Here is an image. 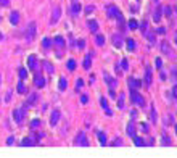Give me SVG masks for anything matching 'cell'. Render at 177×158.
<instances>
[{
  "label": "cell",
  "mask_w": 177,
  "mask_h": 158,
  "mask_svg": "<svg viewBox=\"0 0 177 158\" xmlns=\"http://www.w3.org/2000/svg\"><path fill=\"white\" fill-rule=\"evenodd\" d=\"M42 66H44L45 68V71H47V73H50V74H53V66H52V65L49 63V61H42Z\"/></svg>",
  "instance_id": "obj_22"
},
{
  "label": "cell",
  "mask_w": 177,
  "mask_h": 158,
  "mask_svg": "<svg viewBox=\"0 0 177 158\" xmlns=\"http://www.w3.org/2000/svg\"><path fill=\"white\" fill-rule=\"evenodd\" d=\"M28 107L29 105L28 103H24L23 105V108H20V110H13V119H15L16 123H23V119H24V115H26V110H28Z\"/></svg>",
  "instance_id": "obj_2"
},
{
  "label": "cell",
  "mask_w": 177,
  "mask_h": 158,
  "mask_svg": "<svg viewBox=\"0 0 177 158\" xmlns=\"http://www.w3.org/2000/svg\"><path fill=\"white\" fill-rule=\"evenodd\" d=\"M10 100H11V90H8V94H7V97H5V102L8 103Z\"/></svg>",
  "instance_id": "obj_45"
},
{
  "label": "cell",
  "mask_w": 177,
  "mask_h": 158,
  "mask_svg": "<svg viewBox=\"0 0 177 158\" xmlns=\"http://www.w3.org/2000/svg\"><path fill=\"white\" fill-rule=\"evenodd\" d=\"M53 44L56 45V47H60V49H64V45H66V40L61 37V36H56L53 39Z\"/></svg>",
  "instance_id": "obj_15"
},
{
  "label": "cell",
  "mask_w": 177,
  "mask_h": 158,
  "mask_svg": "<svg viewBox=\"0 0 177 158\" xmlns=\"http://www.w3.org/2000/svg\"><path fill=\"white\" fill-rule=\"evenodd\" d=\"M77 47H79V49H84V47H85V40L81 39V40L77 42Z\"/></svg>",
  "instance_id": "obj_43"
},
{
  "label": "cell",
  "mask_w": 177,
  "mask_h": 158,
  "mask_svg": "<svg viewBox=\"0 0 177 158\" xmlns=\"http://www.w3.org/2000/svg\"><path fill=\"white\" fill-rule=\"evenodd\" d=\"M172 78H174V79L177 81V69H176V68L172 69Z\"/></svg>",
  "instance_id": "obj_49"
},
{
  "label": "cell",
  "mask_w": 177,
  "mask_h": 158,
  "mask_svg": "<svg viewBox=\"0 0 177 158\" xmlns=\"http://www.w3.org/2000/svg\"><path fill=\"white\" fill-rule=\"evenodd\" d=\"M16 90H18V92H20V94H26V86L23 84V79H21L20 82H18V86H16Z\"/></svg>",
  "instance_id": "obj_23"
},
{
  "label": "cell",
  "mask_w": 177,
  "mask_h": 158,
  "mask_svg": "<svg viewBox=\"0 0 177 158\" xmlns=\"http://www.w3.org/2000/svg\"><path fill=\"white\" fill-rule=\"evenodd\" d=\"M2 39H3V36H2V32H0V40H2Z\"/></svg>",
  "instance_id": "obj_51"
},
{
  "label": "cell",
  "mask_w": 177,
  "mask_h": 158,
  "mask_svg": "<svg viewBox=\"0 0 177 158\" xmlns=\"http://www.w3.org/2000/svg\"><path fill=\"white\" fill-rule=\"evenodd\" d=\"M127 134H129V136H132V137L135 136V128H134V124H132V123L127 126Z\"/></svg>",
  "instance_id": "obj_32"
},
{
  "label": "cell",
  "mask_w": 177,
  "mask_h": 158,
  "mask_svg": "<svg viewBox=\"0 0 177 158\" xmlns=\"http://www.w3.org/2000/svg\"><path fill=\"white\" fill-rule=\"evenodd\" d=\"M10 23L13 26L20 24V13H18V11H11V13H10Z\"/></svg>",
  "instance_id": "obj_13"
},
{
  "label": "cell",
  "mask_w": 177,
  "mask_h": 158,
  "mask_svg": "<svg viewBox=\"0 0 177 158\" xmlns=\"http://www.w3.org/2000/svg\"><path fill=\"white\" fill-rule=\"evenodd\" d=\"M13 142H15V137H8L7 144H8V145H13Z\"/></svg>",
  "instance_id": "obj_47"
},
{
  "label": "cell",
  "mask_w": 177,
  "mask_h": 158,
  "mask_svg": "<svg viewBox=\"0 0 177 158\" xmlns=\"http://www.w3.org/2000/svg\"><path fill=\"white\" fill-rule=\"evenodd\" d=\"M95 42H97V45H105V36H102V34H97L95 36Z\"/></svg>",
  "instance_id": "obj_26"
},
{
  "label": "cell",
  "mask_w": 177,
  "mask_h": 158,
  "mask_svg": "<svg viewBox=\"0 0 177 158\" xmlns=\"http://www.w3.org/2000/svg\"><path fill=\"white\" fill-rule=\"evenodd\" d=\"M126 45H127L129 52H135V49H137V42H135L134 39H127L126 40Z\"/></svg>",
  "instance_id": "obj_16"
},
{
  "label": "cell",
  "mask_w": 177,
  "mask_h": 158,
  "mask_svg": "<svg viewBox=\"0 0 177 158\" xmlns=\"http://www.w3.org/2000/svg\"><path fill=\"white\" fill-rule=\"evenodd\" d=\"M145 78H147V86L151 84V69L147 66V74H145Z\"/></svg>",
  "instance_id": "obj_31"
},
{
  "label": "cell",
  "mask_w": 177,
  "mask_h": 158,
  "mask_svg": "<svg viewBox=\"0 0 177 158\" xmlns=\"http://www.w3.org/2000/svg\"><path fill=\"white\" fill-rule=\"evenodd\" d=\"M97 136H98V139H100V144H102V145H105V144H106V136H105L102 131H98V132H97Z\"/></svg>",
  "instance_id": "obj_30"
},
{
  "label": "cell",
  "mask_w": 177,
  "mask_h": 158,
  "mask_svg": "<svg viewBox=\"0 0 177 158\" xmlns=\"http://www.w3.org/2000/svg\"><path fill=\"white\" fill-rule=\"evenodd\" d=\"M76 145H82V147H87V145H88V140H87V137H85V134H84V132H79L77 134Z\"/></svg>",
  "instance_id": "obj_7"
},
{
  "label": "cell",
  "mask_w": 177,
  "mask_h": 158,
  "mask_svg": "<svg viewBox=\"0 0 177 158\" xmlns=\"http://www.w3.org/2000/svg\"><path fill=\"white\" fill-rule=\"evenodd\" d=\"M18 74H20V79H26V78H28V69L21 66V68L18 69Z\"/></svg>",
  "instance_id": "obj_27"
},
{
  "label": "cell",
  "mask_w": 177,
  "mask_h": 158,
  "mask_svg": "<svg viewBox=\"0 0 177 158\" xmlns=\"http://www.w3.org/2000/svg\"><path fill=\"white\" fill-rule=\"evenodd\" d=\"M34 140H32V137H26L24 140H23V142H21V145H23V147H31V145H34Z\"/></svg>",
  "instance_id": "obj_25"
},
{
  "label": "cell",
  "mask_w": 177,
  "mask_h": 158,
  "mask_svg": "<svg viewBox=\"0 0 177 158\" xmlns=\"http://www.w3.org/2000/svg\"><path fill=\"white\" fill-rule=\"evenodd\" d=\"M176 42H177V32H176Z\"/></svg>",
  "instance_id": "obj_52"
},
{
  "label": "cell",
  "mask_w": 177,
  "mask_h": 158,
  "mask_svg": "<svg viewBox=\"0 0 177 158\" xmlns=\"http://www.w3.org/2000/svg\"><path fill=\"white\" fill-rule=\"evenodd\" d=\"M161 15H163V8H158V10L155 11V15H153L155 23H159V21H161Z\"/></svg>",
  "instance_id": "obj_21"
},
{
  "label": "cell",
  "mask_w": 177,
  "mask_h": 158,
  "mask_svg": "<svg viewBox=\"0 0 177 158\" xmlns=\"http://www.w3.org/2000/svg\"><path fill=\"white\" fill-rule=\"evenodd\" d=\"M130 102L138 105V107H145V99L138 94L137 90H130Z\"/></svg>",
  "instance_id": "obj_3"
},
{
  "label": "cell",
  "mask_w": 177,
  "mask_h": 158,
  "mask_svg": "<svg viewBox=\"0 0 177 158\" xmlns=\"http://www.w3.org/2000/svg\"><path fill=\"white\" fill-rule=\"evenodd\" d=\"M87 26H88V29L92 31V32H98V21L88 20V21H87Z\"/></svg>",
  "instance_id": "obj_14"
},
{
  "label": "cell",
  "mask_w": 177,
  "mask_h": 158,
  "mask_svg": "<svg viewBox=\"0 0 177 158\" xmlns=\"http://www.w3.org/2000/svg\"><path fill=\"white\" fill-rule=\"evenodd\" d=\"M0 5L2 7H10V0H0Z\"/></svg>",
  "instance_id": "obj_42"
},
{
  "label": "cell",
  "mask_w": 177,
  "mask_h": 158,
  "mask_svg": "<svg viewBox=\"0 0 177 158\" xmlns=\"http://www.w3.org/2000/svg\"><path fill=\"white\" fill-rule=\"evenodd\" d=\"M68 69H69V71H74V69H76V60H74V58L68 60Z\"/></svg>",
  "instance_id": "obj_29"
},
{
  "label": "cell",
  "mask_w": 177,
  "mask_h": 158,
  "mask_svg": "<svg viewBox=\"0 0 177 158\" xmlns=\"http://www.w3.org/2000/svg\"><path fill=\"white\" fill-rule=\"evenodd\" d=\"M155 66H156L158 69H161V66H163V60H161V58H156V60H155Z\"/></svg>",
  "instance_id": "obj_36"
},
{
  "label": "cell",
  "mask_w": 177,
  "mask_h": 158,
  "mask_svg": "<svg viewBox=\"0 0 177 158\" xmlns=\"http://www.w3.org/2000/svg\"><path fill=\"white\" fill-rule=\"evenodd\" d=\"M81 103H82V105L88 103V97H87V95H82V97H81Z\"/></svg>",
  "instance_id": "obj_41"
},
{
  "label": "cell",
  "mask_w": 177,
  "mask_h": 158,
  "mask_svg": "<svg viewBox=\"0 0 177 158\" xmlns=\"http://www.w3.org/2000/svg\"><path fill=\"white\" fill-rule=\"evenodd\" d=\"M129 89L130 90H138L140 89V86H142V82H140V81H138V79H134V78H130L129 79Z\"/></svg>",
  "instance_id": "obj_8"
},
{
  "label": "cell",
  "mask_w": 177,
  "mask_h": 158,
  "mask_svg": "<svg viewBox=\"0 0 177 158\" xmlns=\"http://www.w3.org/2000/svg\"><path fill=\"white\" fill-rule=\"evenodd\" d=\"M103 79H105V81H106V84H108L109 90H114V87L118 86V81H116V79H113V78H109V76H108V74H106V73L103 74Z\"/></svg>",
  "instance_id": "obj_6"
},
{
  "label": "cell",
  "mask_w": 177,
  "mask_h": 158,
  "mask_svg": "<svg viewBox=\"0 0 177 158\" xmlns=\"http://www.w3.org/2000/svg\"><path fill=\"white\" fill-rule=\"evenodd\" d=\"M81 10H82V5L79 3L77 0H74L73 5H71V13H73V15H79V13H81Z\"/></svg>",
  "instance_id": "obj_12"
},
{
  "label": "cell",
  "mask_w": 177,
  "mask_h": 158,
  "mask_svg": "<svg viewBox=\"0 0 177 158\" xmlns=\"http://www.w3.org/2000/svg\"><path fill=\"white\" fill-rule=\"evenodd\" d=\"M134 139H135L134 142H135V145H137V147H142V145H145V142H143V140H142L140 137H137V136H134Z\"/></svg>",
  "instance_id": "obj_33"
},
{
  "label": "cell",
  "mask_w": 177,
  "mask_h": 158,
  "mask_svg": "<svg viewBox=\"0 0 177 158\" xmlns=\"http://www.w3.org/2000/svg\"><path fill=\"white\" fill-rule=\"evenodd\" d=\"M129 28H130V29H137V28H138V23H137V21H135V20H130V21H129Z\"/></svg>",
  "instance_id": "obj_34"
},
{
  "label": "cell",
  "mask_w": 177,
  "mask_h": 158,
  "mask_svg": "<svg viewBox=\"0 0 177 158\" xmlns=\"http://www.w3.org/2000/svg\"><path fill=\"white\" fill-rule=\"evenodd\" d=\"M82 86H84V81L82 79H77V81H76V89H77V92H79V89H81Z\"/></svg>",
  "instance_id": "obj_39"
},
{
  "label": "cell",
  "mask_w": 177,
  "mask_h": 158,
  "mask_svg": "<svg viewBox=\"0 0 177 158\" xmlns=\"http://www.w3.org/2000/svg\"><path fill=\"white\" fill-rule=\"evenodd\" d=\"M118 107L124 108V94H119V100H118Z\"/></svg>",
  "instance_id": "obj_35"
},
{
  "label": "cell",
  "mask_w": 177,
  "mask_h": 158,
  "mask_svg": "<svg viewBox=\"0 0 177 158\" xmlns=\"http://www.w3.org/2000/svg\"><path fill=\"white\" fill-rule=\"evenodd\" d=\"M34 84H35V87H44L45 86V78L40 73H37L34 76Z\"/></svg>",
  "instance_id": "obj_9"
},
{
  "label": "cell",
  "mask_w": 177,
  "mask_h": 158,
  "mask_svg": "<svg viewBox=\"0 0 177 158\" xmlns=\"http://www.w3.org/2000/svg\"><path fill=\"white\" fill-rule=\"evenodd\" d=\"M92 11H95V7L94 5H88L87 8H85V13H92Z\"/></svg>",
  "instance_id": "obj_44"
},
{
  "label": "cell",
  "mask_w": 177,
  "mask_h": 158,
  "mask_svg": "<svg viewBox=\"0 0 177 158\" xmlns=\"http://www.w3.org/2000/svg\"><path fill=\"white\" fill-rule=\"evenodd\" d=\"M100 105H102L103 108H106V107H108V102H106V99H105V97H100Z\"/></svg>",
  "instance_id": "obj_38"
},
{
  "label": "cell",
  "mask_w": 177,
  "mask_h": 158,
  "mask_svg": "<svg viewBox=\"0 0 177 158\" xmlns=\"http://www.w3.org/2000/svg\"><path fill=\"white\" fill-rule=\"evenodd\" d=\"M113 44H114V47H118V49H121L123 47V39H121V36H114L113 37Z\"/></svg>",
  "instance_id": "obj_19"
},
{
  "label": "cell",
  "mask_w": 177,
  "mask_h": 158,
  "mask_svg": "<svg viewBox=\"0 0 177 158\" xmlns=\"http://www.w3.org/2000/svg\"><path fill=\"white\" fill-rule=\"evenodd\" d=\"M60 116H61V111L60 110H53L52 115H50V124L52 126H56V123L60 121Z\"/></svg>",
  "instance_id": "obj_5"
},
{
  "label": "cell",
  "mask_w": 177,
  "mask_h": 158,
  "mask_svg": "<svg viewBox=\"0 0 177 158\" xmlns=\"http://www.w3.org/2000/svg\"><path fill=\"white\" fill-rule=\"evenodd\" d=\"M0 23H2V16H0Z\"/></svg>",
  "instance_id": "obj_53"
},
{
  "label": "cell",
  "mask_w": 177,
  "mask_h": 158,
  "mask_svg": "<svg viewBox=\"0 0 177 158\" xmlns=\"http://www.w3.org/2000/svg\"><path fill=\"white\" fill-rule=\"evenodd\" d=\"M35 34H37V24L32 21V23H29L28 29H26V40L28 42H32L35 39Z\"/></svg>",
  "instance_id": "obj_1"
},
{
  "label": "cell",
  "mask_w": 177,
  "mask_h": 158,
  "mask_svg": "<svg viewBox=\"0 0 177 158\" xmlns=\"http://www.w3.org/2000/svg\"><path fill=\"white\" fill-rule=\"evenodd\" d=\"M140 129H142V132H148V131H150V128H148V124H147V123L140 124Z\"/></svg>",
  "instance_id": "obj_40"
},
{
  "label": "cell",
  "mask_w": 177,
  "mask_h": 158,
  "mask_svg": "<svg viewBox=\"0 0 177 158\" xmlns=\"http://www.w3.org/2000/svg\"><path fill=\"white\" fill-rule=\"evenodd\" d=\"M176 132H177V126H176Z\"/></svg>",
  "instance_id": "obj_54"
},
{
  "label": "cell",
  "mask_w": 177,
  "mask_h": 158,
  "mask_svg": "<svg viewBox=\"0 0 177 158\" xmlns=\"http://www.w3.org/2000/svg\"><path fill=\"white\" fill-rule=\"evenodd\" d=\"M52 45H53V39H50V37H44V39H42V47H44L45 50H49Z\"/></svg>",
  "instance_id": "obj_17"
},
{
  "label": "cell",
  "mask_w": 177,
  "mask_h": 158,
  "mask_svg": "<svg viewBox=\"0 0 177 158\" xmlns=\"http://www.w3.org/2000/svg\"><path fill=\"white\" fill-rule=\"evenodd\" d=\"M155 2H158V0H155Z\"/></svg>",
  "instance_id": "obj_55"
},
{
  "label": "cell",
  "mask_w": 177,
  "mask_h": 158,
  "mask_svg": "<svg viewBox=\"0 0 177 158\" xmlns=\"http://www.w3.org/2000/svg\"><path fill=\"white\" fill-rule=\"evenodd\" d=\"M60 16H61V8H60V7H55L53 13H52V18H50V24L52 26L56 24V23L60 21Z\"/></svg>",
  "instance_id": "obj_4"
},
{
  "label": "cell",
  "mask_w": 177,
  "mask_h": 158,
  "mask_svg": "<svg viewBox=\"0 0 177 158\" xmlns=\"http://www.w3.org/2000/svg\"><path fill=\"white\" fill-rule=\"evenodd\" d=\"M28 68L29 69L37 68V57H35V55H29V57H28Z\"/></svg>",
  "instance_id": "obj_11"
},
{
  "label": "cell",
  "mask_w": 177,
  "mask_h": 158,
  "mask_svg": "<svg viewBox=\"0 0 177 158\" xmlns=\"http://www.w3.org/2000/svg\"><path fill=\"white\" fill-rule=\"evenodd\" d=\"M90 58H92V55H90V53H87V55H85V58H84V68H85V69L90 68Z\"/></svg>",
  "instance_id": "obj_28"
},
{
  "label": "cell",
  "mask_w": 177,
  "mask_h": 158,
  "mask_svg": "<svg viewBox=\"0 0 177 158\" xmlns=\"http://www.w3.org/2000/svg\"><path fill=\"white\" fill-rule=\"evenodd\" d=\"M163 11H164V15H166V16H171V13H172L171 7H163Z\"/></svg>",
  "instance_id": "obj_37"
},
{
  "label": "cell",
  "mask_w": 177,
  "mask_h": 158,
  "mask_svg": "<svg viewBox=\"0 0 177 158\" xmlns=\"http://www.w3.org/2000/svg\"><path fill=\"white\" fill-rule=\"evenodd\" d=\"M121 66H123L124 69H127V66H129V65H127V60H123V63H121Z\"/></svg>",
  "instance_id": "obj_46"
},
{
  "label": "cell",
  "mask_w": 177,
  "mask_h": 158,
  "mask_svg": "<svg viewBox=\"0 0 177 158\" xmlns=\"http://www.w3.org/2000/svg\"><path fill=\"white\" fill-rule=\"evenodd\" d=\"M105 110H106V116H113V111H111V110H109L108 107H106Z\"/></svg>",
  "instance_id": "obj_48"
},
{
  "label": "cell",
  "mask_w": 177,
  "mask_h": 158,
  "mask_svg": "<svg viewBox=\"0 0 177 158\" xmlns=\"http://www.w3.org/2000/svg\"><path fill=\"white\" fill-rule=\"evenodd\" d=\"M37 100H39V95H37V94H31L29 99H28V105H29V107H31V105H35V103H37Z\"/></svg>",
  "instance_id": "obj_18"
},
{
  "label": "cell",
  "mask_w": 177,
  "mask_h": 158,
  "mask_svg": "<svg viewBox=\"0 0 177 158\" xmlns=\"http://www.w3.org/2000/svg\"><path fill=\"white\" fill-rule=\"evenodd\" d=\"M113 145H123V140H114Z\"/></svg>",
  "instance_id": "obj_50"
},
{
  "label": "cell",
  "mask_w": 177,
  "mask_h": 158,
  "mask_svg": "<svg viewBox=\"0 0 177 158\" xmlns=\"http://www.w3.org/2000/svg\"><path fill=\"white\" fill-rule=\"evenodd\" d=\"M161 52H163L164 55H169V57L172 55L171 45H169V42H167V40H163V42H161Z\"/></svg>",
  "instance_id": "obj_10"
},
{
  "label": "cell",
  "mask_w": 177,
  "mask_h": 158,
  "mask_svg": "<svg viewBox=\"0 0 177 158\" xmlns=\"http://www.w3.org/2000/svg\"><path fill=\"white\" fill-rule=\"evenodd\" d=\"M40 126H42V121H40L39 118H35V119L31 121V129H37V128H40Z\"/></svg>",
  "instance_id": "obj_24"
},
{
  "label": "cell",
  "mask_w": 177,
  "mask_h": 158,
  "mask_svg": "<svg viewBox=\"0 0 177 158\" xmlns=\"http://www.w3.org/2000/svg\"><path fill=\"white\" fill-rule=\"evenodd\" d=\"M58 87H60V90H66V87H68V79H66V78H60Z\"/></svg>",
  "instance_id": "obj_20"
}]
</instances>
